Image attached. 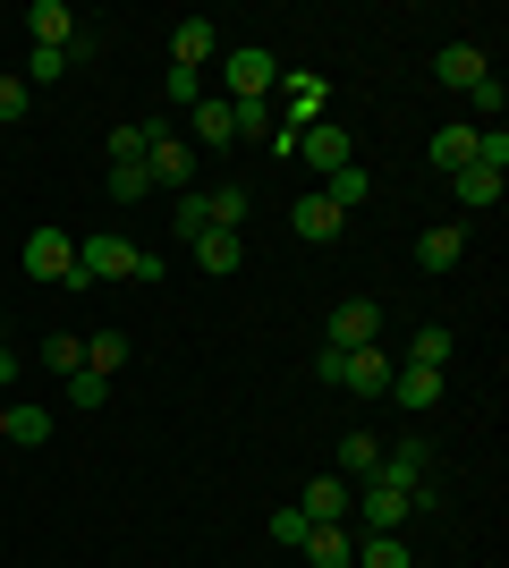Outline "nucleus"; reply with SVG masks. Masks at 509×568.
I'll list each match as a JSON object with an SVG mask.
<instances>
[{
  "mask_svg": "<svg viewBox=\"0 0 509 568\" xmlns=\"http://www.w3.org/2000/svg\"><path fill=\"white\" fill-rule=\"evenodd\" d=\"M315 374L332 382V390H357V399H383L399 365H390L383 348H323V356H315Z\"/></svg>",
  "mask_w": 509,
  "mask_h": 568,
  "instance_id": "1",
  "label": "nucleus"
},
{
  "mask_svg": "<svg viewBox=\"0 0 509 568\" xmlns=\"http://www.w3.org/2000/svg\"><path fill=\"white\" fill-rule=\"evenodd\" d=\"M416 509H434V500H425V493H399V484H383V475H365V484H357V509H348V518H365V535H399Z\"/></svg>",
  "mask_w": 509,
  "mask_h": 568,
  "instance_id": "2",
  "label": "nucleus"
},
{
  "mask_svg": "<svg viewBox=\"0 0 509 568\" xmlns=\"http://www.w3.org/2000/svg\"><path fill=\"white\" fill-rule=\"evenodd\" d=\"M467 102H476V128H501V77H485V85H467Z\"/></svg>",
  "mask_w": 509,
  "mask_h": 568,
  "instance_id": "33",
  "label": "nucleus"
},
{
  "mask_svg": "<svg viewBox=\"0 0 509 568\" xmlns=\"http://www.w3.org/2000/svg\"><path fill=\"white\" fill-rule=\"evenodd\" d=\"M425 467H434V450H425V433H399V442H390L383 450V484H399V493H425Z\"/></svg>",
  "mask_w": 509,
  "mask_h": 568,
  "instance_id": "11",
  "label": "nucleus"
},
{
  "mask_svg": "<svg viewBox=\"0 0 509 568\" xmlns=\"http://www.w3.org/2000/svg\"><path fill=\"white\" fill-rule=\"evenodd\" d=\"M162 94L179 102V111H195V102H204V69H170V77H162Z\"/></svg>",
  "mask_w": 509,
  "mask_h": 568,
  "instance_id": "35",
  "label": "nucleus"
},
{
  "mask_svg": "<svg viewBox=\"0 0 509 568\" xmlns=\"http://www.w3.org/2000/svg\"><path fill=\"white\" fill-rule=\"evenodd\" d=\"M450 348H459V339H450V323H425V332L408 339V365H450Z\"/></svg>",
  "mask_w": 509,
  "mask_h": 568,
  "instance_id": "28",
  "label": "nucleus"
},
{
  "mask_svg": "<svg viewBox=\"0 0 509 568\" xmlns=\"http://www.w3.org/2000/svg\"><path fill=\"white\" fill-rule=\"evenodd\" d=\"M289 230H297V237H315V246H332L348 221H339L332 204H323V187H315V195H297V204H289Z\"/></svg>",
  "mask_w": 509,
  "mask_h": 568,
  "instance_id": "18",
  "label": "nucleus"
},
{
  "mask_svg": "<svg viewBox=\"0 0 509 568\" xmlns=\"http://www.w3.org/2000/svg\"><path fill=\"white\" fill-rule=\"evenodd\" d=\"M297 162H306V170H323V179H332L339 162H357V144H348V128H339V119H315V128L297 136Z\"/></svg>",
  "mask_w": 509,
  "mask_h": 568,
  "instance_id": "10",
  "label": "nucleus"
},
{
  "mask_svg": "<svg viewBox=\"0 0 509 568\" xmlns=\"http://www.w3.org/2000/svg\"><path fill=\"white\" fill-rule=\"evenodd\" d=\"M459 255H467V230H459V221H441V230L416 237V263H425V272H459Z\"/></svg>",
  "mask_w": 509,
  "mask_h": 568,
  "instance_id": "19",
  "label": "nucleus"
},
{
  "mask_svg": "<svg viewBox=\"0 0 509 568\" xmlns=\"http://www.w3.org/2000/svg\"><path fill=\"white\" fill-rule=\"evenodd\" d=\"M145 170H153V187H179V195H187V187H195V144H187V136H170V128H153Z\"/></svg>",
  "mask_w": 509,
  "mask_h": 568,
  "instance_id": "6",
  "label": "nucleus"
},
{
  "mask_svg": "<svg viewBox=\"0 0 509 568\" xmlns=\"http://www.w3.org/2000/svg\"><path fill=\"white\" fill-rule=\"evenodd\" d=\"M450 187H459V213H492V204H501V187H509V170H492V162H467L459 179H450Z\"/></svg>",
  "mask_w": 509,
  "mask_h": 568,
  "instance_id": "15",
  "label": "nucleus"
},
{
  "mask_svg": "<svg viewBox=\"0 0 509 568\" xmlns=\"http://www.w3.org/2000/svg\"><path fill=\"white\" fill-rule=\"evenodd\" d=\"M77 272H85V281H128V272H136V246H128L120 230H85V246H77Z\"/></svg>",
  "mask_w": 509,
  "mask_h": 568,
  "instance_id": "5",
  "label": "nucleus"
},
{
  "mask_svg": "<svg viewBox=\"0 0 509 568\" xmlns=\"http://www.w3.org/2000/svg\"><path fill=\"white\" fill-rule=\"evenodd\" d=\"M0 425H9V399H0Z\"/></svg>",
  "mask_w": 509,
  "mask_h": 568,
  "instance_id": "44",
  "label": "nucleus"
},
{
  "mask_svg": "<svg viewBox=\"0 0 509 568\" xmlns=\"http://www.w3.org/2000/svg\"><path fill=\"white\" fill-rule=\"evenodd\" d=\"M272 94H289V119H281V128H297V136H306V128H315V119L332 111V85H323L315 69H289L281 85H272Z\"/></svg>",
  "mask_w": 509,
  "mask_h": 568,
  "instance_id": "8",
  "label": "nucleus"
},
{
  "mask_svg": "<svg viewBox=\"0 0 509 568\" xmlns=\"http://www.w3.org/2000/svg\"><path fill=\"white\" fill-rule=\"evenodd\" d=\"M0 442H18V450H43V442H51V407L9 399V425H0Z\"/></svg>",
  "mask_w": 509,
  "mask_h": 568,
  "instance_id": "20",
  "label": "nucleus"
},
{
  "mask_svg": "<svg viewBox=\"0 0 509 568\" xmlns=\"http://www.w3.org/2000/svg\"><path fill=\"white\" fill-rule=\"evenodd\" d=\"M467 162H476V119H450V128H434V170H450V179H459Z\"/></svg>",
  "mask_w": 509,
  "mask_h": 568,
  "instance_id": "22",
  "label": "nucleus"
},
{
  "mask_svg": "<svg viewBox=\"0 0 509 568\" xmlns=\"http://www.w3.org/2000/svg\"><path fill=\"white\" fill-rule=\"evenodd\" d=\"M383 467V442L374 433H339V467L332 475H348V484H365V475Z\"/></svg>",
  "mask_w": 509,
  "mask_h": 568,
  "instance_id": "25",
  "label": "nucleus"
},
{
  "mask_svg": "<svg viewBox=\"0 0 509 568\" xmlns=\"http://www.w3.org/2000/svg\"><path fill=\"white\" fill-rule=\"evenodd\" d=\"M69 69H77L69 51H34V60H26V85H60Z\"/></svg>",
  "mask_w": 509,
  "mask_h": 568,
  "instance_id": "37",
  "label": "nucleus"
},
{
  "mask_svg": "<svg viewBox=\"0 0 509 568\" xmlns=\"http://www.w3.org/2000/svg\"><path fill=\"white\" fill-rule=\"evenodd\" d=\"M365 195H374V179H365V170H357V162H339V170H332V179H323V204H332V213H339V221L357 213Z\"/></svg>",
  "mask_w": 509,
  "mask_h": 568,
  "instance_id": "24",
  "label": "nucleus"
},
{
  "mask_svg": "<svg viewBox=\"0 0 509 568\" xmlns=\"http://www.w3.org/2000/svg\"><path fill=\"white\" fill-rule=\"evenodd\" d=\"M297 509H306V526H348V509H357V484H348V475H315V484L297 493Z\"/></svg>",
  "mask_w": 509,
  "mask_h": 568,
  "instance_id": "9",
  "label": "nucleus"
},
{
  "mask_svg": "<svg viewBox=\"0 0 509 568\" xmlns=\"http://www.w3.org/2000/svg\"><path fill=\"white\" fill-rule=\"evenodd\" d=\"M120 365H128V332H94V339H85V374L111 382Z\"/></svg>",
  "mask_w": 509,
  "mask_h": 568,
  "instance_id": "27",
  "label": "nucleus"
},
{
  "mask_svg": "<svg viewBox=\"0 0 509 568\" xmlns=\"http://www.w3.org/2000/svg\"><path fill=\"white\" fill-rule=\"evenodd\" d=\"M204 204H213V230H238V221L255 213V195H246V187H204Z\"/></svg>",
  "mask_w": 509,
  "mask_h": 568,
  "instance_id": "29",
  "label": "nucleus"
},
{
  "mask_svg": "<svg viewBox=\"0 0 509 568\" xmlns=\"http://www.w3.org/2000/svg\"><path fill=\"white\" fill-rule=\"evenodd\" d=\"M195 153H221V144H238V128H230V102H221V94H204V102H195Z\"/></svg>",
  "mask_w": 509,
  "mask_h": 568,
  "instance_id": "21",
  "label": "nucleus"
},
{
  "mask_svg": "<svg viewBox=\"0 0 509 568\" xmlns=\"http://www.w3.org/2000/svg\"><path fill=\"white\" fill-rule=\"evenodd\" d=\"M230 128L264 144V136H272V102H230Z\"/></svg>",
  "mask_w": 509,
  "mask_h": 568,
  "instance_id": "32",
  "label": "nucleus"
},
{
  "mask_svg": "<svg viewBox=\"0 0 509 568\" xmlns=\"http://www.w3.org/2000/svg\"><path fill=\"white\" fill-rule=\"evenodd\" d=\"M485 77H492V60H485L476 43H441V51H434V85H450V94L485 85Z\"/></svg>",
  "mask_w": 509,
  "mask_h": 568,
  "instance_id": "12",
  "label": "nucleus"
},
{
  "mask_svg": "<svg viewBox=\"0 0 509 568\" xmlns=\"http://www.w3.org/2000/svg\"><path fill=\"white\" fill-rule=\"evenodd\" d=\"M26 102H34V94H26V77H0V128H18Z\"/></svg>",
  "mask_w": 509,
  "mask_h": 568,
  "instance_id": "40",
  "label": "nucleus"
},
{
  "mask_svg": "<svg viewBox=\"0 0 509 568\" xmlns=\"http://www.w3.org/2000/svg\"><path fill=\"white\" fill-rule=\"evenodd\" d=\"M221 85H230V102H272L281 60H272L264 43H238V51H221Z\"/></svg>",
  "mask_w": 509,
  "mask_h": 568,
  "instance_id": "3",
  "label": "nucleus"
},
{
  "mask_svg": "<svg viewBox=\"0 0 509 568\" xmlns=\"http://www.w3.org/2000/svg\"><path fill=\"white\" fill-rule=\"evenodd\" d=\"M297 551H306L315 568H348V560H357V535H348V526H306V544H297Z\"/></svg>",
  "mask_w": 509,
  "mask_h": 568,
  "instance_id": "23",
  "label": "nucleus"
},
{
  "mask_svg": "<svg viewBox=\"0 0 509 568\" xmlns=\"http://www.w3.org/2000/svg\"><path fill=\"white\" fill-rule=\"evenodd\" d=\"M323 348H383V306H374V297H339Z\"/></svg>",
  "mask_w": 509,
  "mask_h": 568,
  "instance_id": "4",
  "label": "nucleus"
},
{
  "mask_svg": "<svg viewBox=\"0 0 509 568\" xmlns=\"http://www.w3.org/2000/svg\"><path fill=\"white\" fill-rule=\"evenodd\" d=\"M357 568H416V551H408V535H365Z\"/></svg>",
  "mask_w": 509,
  "mask_h": 568,
  "instance_id": "26",
  "label": "nucleus"
},
{
  "mask_svg": "<svg viewBox=\"0 0 509 568\" xmlns=\"http://www.w3.org/2000/svg\"><path fill=\"white\" fill-rule=\"evenodd\" d=\"M128 288H162V255H145V246H136V272H128Z\"/></svg>",
  "mask_w": 509,
  "mask_h": 568,
  "instance_id": "42",
  "label": "nucleus"
},
{
  "mask_svg": "<svg viewBox=\"0 0 509 568\" xmlns=\"http://www.w3.org/2000/svg\"><path fill=\"white\" fill-rule=\"evenodd\" d=\"M26 34H34V51H69L85 26L69 18V0H34V9H26Z\"/></svg>",
  "mask_w": 509,
  "mask_h": 568,
  "instance_id": "13",
  "label": "nucleus"
},
{
  "mask_svg": "<svg viewBox=\"0 0 509 568\" xmlns=\"http://www.w3.org/2000/svg\"><path fill=\"white\" fill-rule=\"evenodd\" d=\"M145 144H153V128L128 119V128H111V162H145Z\"/></svg>",
  "mask_w": 509,
  "mask_h": 568,
  "instance_id": "38",
  "label": "nucleus"
},
{
  "mask_svg": "<svg viewBox=\"0 0 509 568\" xmlns=\"http://www.w3.org/2000/svg\"><path fill=\"white\" fill-rule=\"evenodd\" d=\"M213 51H221V26L213 18H179V26H170V69H204Z\"/></svg>",
  "mask_w": 509,
  "mask_h": 568,
  "instance_id": "14",
  "label": "nucleus"
},
{
  "mask_svg": "<svg viewBox=\"0 0 509 568\" xmlns=\"http://www.w3.org/2000/svg\"><path fill=\"white\" fill-rule=\"evenodd\" d=\"M9 382H18V348H0V399H9Z\"/></svg>",
  "mask_w": 509,
  "mask_h": 568,
  "instance_id": "43",
  "label": "nucleus"
},
{
  "mask_svg": "<svg viewBox=\"0 0 509 568\" xmlns=\"http://www.w3.org/2000/svg\"><path fill=\"white\" fill-rule=\"evenodd\" d=\"M170 221H179L187 237H204V230H213V204H204V187H187V195H179V213H170Z\"/></svg>",
  "mask_w": 509,
  "mask_h": 568,
  "instance_id": "34",
  "label": "nucleus"
},
{
  "mask_svg": "<svg viewBox=\"0 0 509 568\" xmlns=\"http://www.w3.org/2000/svg\"><path fill=\"white\" fill-rule=\"evenodd\" d=\"M476 162L509 170V128H476Z\"/></svg>",
  "mask_w": 509,
  "mask_h": 568,
  "instance_id": "41",
  "label": "nucleus"
},
{
  "mask_svg": "<svg viewBox=\"0 0 509 568\" xmlns=\"http://www.w3.org/2000/svg\"><path fill=\"white\" fill-rule=\"evenodd\" d=\"M69 272H77V237L69 230H34V237H26V281H51V288H60Z\"/></svg>",
  "mask_w": 509,
  "mask_h": 568,
  "instance_id": "7",
  "label": "nucleus"
},
{
  "mask_svg": "<svg viewBox=\"0 0 509 568\" xmlns=\"http://www.w3.org/2000/svg\"><path fill=\"white\" fill-rule=\"evenodd\" d=\"M111 195H120V204H145V195H153V170L145 162H111Z\"/></svg>",
  "mask_w": 509,
  "mask_h": 568,
  "instance_id": "30",
  "label": "nucleus"
},
{
  "mask_svg": "<svg viewBox=\"0 0 509 568\" xmlns=\"http://www.w3.org/2000/svg\"><path fill=\"white\" fill-rule=\"evenodd\" d=\"M272 544H281V551L306 544V509H297V500H289V509H272Z\"/></svg>",
  "mask_w": 509,
  "mask_h": 568,
  "instance_id": "39",
  "label": "nucleus"
},
{
  "mask_svg": "<svg viewBox=\"0 0 509 568\" xmlns=\"http://www.w3.org/2000/svg\"><path fill=\"white\" fill-rule=\"evenodd\" d=\"M187 246H195V263H204L213 281H230V272L246 263V237L238 230H204V237H187Z\"/></svg>",
  "mask_w": 509,
  "mask_h": 568,
  "instance_id": "17",
  "label": "nucleus"
},
{
  "mask_svg": "<svg viewBox=\"0 0 509 568\" xmlns=\"http://www.w3.org/2000/svg\"><path fill=\"white\" fill-rule=\"evenodd\" d=\"M43 365H51L60 382H69L77 365H85V339H77V332H51V339H43Z\"/></svg>",
  "mask_w": 509,
  "mask_h": 568,
  "instance_id": "31",
  "label": "nucleus"
},
{
  "mask_svg": "<svg viewBox=\"0 0 509 568\" xmlns=\"http://www.w3.org/2000/svg\"><path fill=\"white\" fill-rule=\"evenodd\" d=\"M102 399H111V382H102V374H85V365H77V374H69V407H85V416H94Z\"/></svg>",
  "mask_w": 509,
  "mask_h": 568,
  "instance_id": "36",
  "label": "nucleus"
},
{
  "mask_svg": "<svg viewBox=\"0 0 509 568\" xmlns=\"http://www.w3.org/2000/svg\"><path fill=\"white\" fill-rule=\"evenodd\" d=\"M383 399L416 407V416H425V407H441V365H399V374H390V390H383Z\"/></svg>",
  "mask_w": 509,
  "mask_h": 568,
  "instance_id": "16",
  "label": "nucleus"
}]
</instances>
